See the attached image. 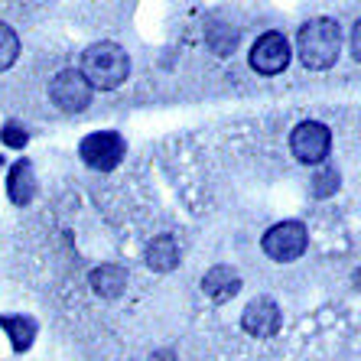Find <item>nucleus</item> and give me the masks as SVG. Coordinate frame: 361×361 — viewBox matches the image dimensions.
Listing matches in <instances>:
<instances>
[{
  "label": "nucleus",
  "instance_id": "obj_1",
  "mask_svg": "<svg viewBox=\"0 0 361 361\" xmlns=\"http://www.w3.org/2000/svg\"><path fill=\"white\" fill-rule=\"evenodd\" d=\"M296 52H300V62L306 68H329L338 59L342 52V30H338L336 20L329 17H316L310 23H302L300 36H296Z\"/></svg>",
  "mask_w": 361,
  "mask_h": 361
},
{
  "label": "nucleus",
  "instance_id": "obj_2",
  "mask_svg": "<svg viewBox=\"0 0 361 361\" xmlns=\"http://www.w3.org/2000/svg\"><path fill=\"white\" fill-rule=\"evenodd\" d=\"M127 72H130V59L118 42H92L82 52V78L88 82V88L111 92L124 82Z\"/></svg>",
  "mask_w": 361,
  "mask_h": 361
},
{
  "label": "nucleus",
  "instance_id": "obj_3",
  "mask_svg": "<svg viewBox=\"0 0 361 361\" xmlns=\"http://www.w3.org/2000/svg\"><path fill=\"white\" fill-rule=\"evenodd\" d=\"M306 244H310V235H306L302 221H280V225H274L267 235H264L261 247L270 261L290 264V261H296V257H302Z\"/></svg>",
  "mask_w": 361,
  "mask_h": 361
},
{
  "label": "nucleus",
  "instance_id": "obj_4",
  "mask_svg": "<svg viewBox=\"0 0 361 361\" xmlns=\"http://www.w3.org/2000/svg\"><path fill=\"white\" fill-rule=\"evenodd\" d=\"M82 160L88 163V169H98V173H108L124 160V137L114 134V130H98V134H88L78 147Z\"/></svg>",
  "mask_w": 361,
  "mask_h": 361
},
{
  "label": "nucleus",
  "instance_id": "obj_5",
  "mask_svg": "<svg viewBox=\"0 0 361 361\" xmlns=\"http://www.w3.org/2000/svg\"><path fill=\"white\" fill-rule=\"evenodd\" d=\"M329 147H332V134L319 121H302L290 134V150L300 163H322L329 157Z\"/></svg>",
  "mask_w": 361,
  "mask_h": 361
},
{
  "label": "nucleus",
  "instance_id": "obj_6",
  "mask_svg": "<svg viewBox=\"0 0 361 361\" xmlns=\"http://www.w3.org/2000/svg\"><path fill=\"white\" fill-rule=\"evenodd\" d=\"M49 98H52V104H56L59 111H66V114H78V111L88 108V101H92V88H88V82L82 78V72L66 68V72H59V75H52Z\"/></svg>",
  "mask_w": 361,
  "mask_h": 361
},
{
  "label": "nucleus",
  "instance_id": "obj_7",
  "mask_svg": "<svg viewBox=\"0 0 361 361\" xmlns=\"http://www.w3.org/2000/svg\"><path fill=\"white\" fill-rule=\"evenodd\" d=\"M290 42H286L283 33H264L257 36V42L251 46V66L254 72H261V75H277L290 66Z\"/></svg>",
  "mask_w": 361,
  "mask_h": 361
},
{
  "label": "nucleus",
  "instance_id": "obj_8",
  "mask_svg": "<svg viewBox=\"0 0 361 361\" xmlns=\"http://www.w3.org/2000/svg\"><path fill=\"white\" fill-rule=\"evenodd\" d=\"M241 326L254 338H270L280 329V306L274 300H267V296H257V300H251L244 306Z\"/></svg>",
  "mask_w": 361,
  "mask_h": 361
},
{
  "label": "nucleus",
  "instance_id": "obj_9",
  "mask_svg": "<svg viewBox=\"0 0 361 361\" xmlns=\"http://www.w3.org/2000/svg\"><path fill=\"white\" fill-rule=\"evenodd\" d=\"M202 290L212 296V300H231V296L241 290V277H238L235 267H228V264H219V267H212L209 274H205V280H202Z\"/></svg>",
  "mask_w": 361,
  "mask_h": 361
},
{
  "label": "nucleus",
  "instance_id": "obj_10",
  "mask_svg": "<svg viewBox=\"0 0 361 361\" xmlns=\"http://www.w3.org/2000/svg\"><path fill=\"white\" fill-rule=\"evenodd\" d=\"M7 192H10V199L17 202V205H26V202L36 195V176H33L30 160H20V163H13V166H10Z\"/></svg>",
  "mask_w": 361,
  "mask_h": 361
},
{
  "label": "nucleus",
  "instance_id": "obj_11",
  "mask_svg": "<svg viewBox=\"0 0 361 361\" xmlns=\"http://www.w3.org/2000/svg\"><path fill=\"white\" fill-rule=\"evenodd\" d=\"M92 286H94V293L104 296V300H118V296L124 293V286H127L124 267H114V264H101V267H94Z\"/></svg>",
  "mask_w": 361,
  "mask_h": 361
},
{
  "label": "nucleus",
  "instance_id": "obj_12",
  "mask_svg": "<svg viewBox=\"0 0 361 361\" xmlns=\"http://www.w3.org/2000/svg\"><path fill=\"white\" fill-rule=\"evenodd\" d=\"M147 264H150L153 270H160V274L173 270V267L179 264V247H176V241H173L169 235L153 238L150 247H147Z\"/></svg>",
  "mask_w": 361,
  "mask_h": 361
},
{
  "label": "nucleus",
  "instance_id": "obj_13",
  "mask_svg": "<svg viewBox=\"0 0 361 361\" xmlns=\"http://www.w3.org/2000/svg\"><path fill=\"white\" fill-rule=\"evenodd\" d=\"M0 322H4V329L10 332V338H13V348H17V352H26V348L33 345L36 322L30 319V316H10V319H0Z\"/></svg>",
  "mask_w": 361,
  "mask_h": 361
},
{
  "label": "nucleus",
  "instance_id": "obj_14",
  "mask_svg": "<svg viewBox=\"0 0 361 361\" xmlns=\"http://www.w3.org/2000/svg\"><path fill=\"white\" fill-rule=\"evenodd\" d=\"M17 56H20L17 33H13L7 23H0V72L13 66V62H17Z\"/></svg>",
  "mask_w": 361,
  "mask_h": 361
},
{
  "label": "nucleus",
  "instance_id": "obj_15",
  "mask_svg": "<svg viewBox=\"0 0 361 361\" xmlns=\"http://www.w3.org/2000/svg\"><path fill=\"white\" fill-rule=\"evenodd\" d=\"M4 140H7L10 147H23V143H26V130H23V127H17V124H7V127H4Z\"/></svg>",
  "mask_w": 361,
  "mask_h": 361
},
{
  "label": "nucleus",
  "instance_id": "obj_16",
  "mask_svg": "<svg viewBox=\"0 0 361 361\" xmlns=\"http://www.w3.org/2000/svg\"><path fill=\"white\" fill-rule=\"evenodd\" d=\"M358 33H361V26L355 23V30H352V36H355V39H352V52H355V59H358Z\"/></svg>",
  "mask_w": 361,
  "mask_h": 361
},
{
  "label": "nucleus",
  "instance_id": "obj_17",
  "mask_svg": "<svg viewBox=\"0 0 361 361\" xmlns=\"http://www.w3.org/2000/svg\"><path fill=\"white\" fill-rule=\"evenodd\" d=\"M153 361H173V355H169V352H157V355H153Z\"/></svg>",
  "mask_w": 361,
  "mask_h": 361
}]
</instances>
